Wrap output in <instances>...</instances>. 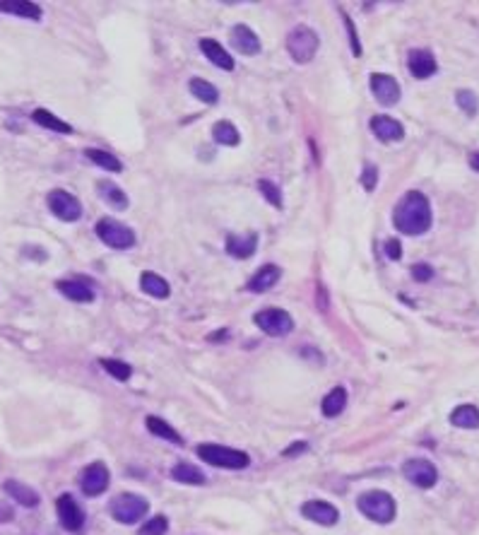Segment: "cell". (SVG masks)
Returning <instances> with one entry per match:
<instances>
[{
	"label": "cell",
	"mask_w": 479,
	"mask_h": 535,
	"mask_svg": "<svg viewBox=\"0 0 479 535\" xmlns=\"http://www.w3.org/2000/svg\"><path fill=\"white\" fill-rule=\"evenodd\" d=\"M318 46H320L318 34L308 25L294 27L289 36H287V51H289L294 63H311L313 56L318 53Z\"/></svg>",
	"instance_id": "cell-4"
},
{
	"label": "cell",
	"mask_w": 479,
	"mask_h": 535,
	"mask_svg": "<svg viewBox=\"0 0 479 535\" xmlns=\"http://www.w3.org/2000/svg\"><path fill=\"white\" fill-rule=\"evenodd\" d=\"M85 157L94 162L96 167L106 169V172H111V174L123 172L121 160H118L116 155H111V152H106V150H96V147H92V150H85Z\"/></svg>",
	"instance_id": "cell-32"
},
{
	"label": "cell",
	"mask_w": 479,
	"mask_h": 535,
	"mask_svg": "<svg viewBox=\"0 0 479 535\" xmlns=\"http://www.w3.org/2000/svg\"><path fill=\"white\" fill-rule=\"evenodd\" d=\"M470 167L475 169V172H479V150L470 155Z\"/></svg>",
	"instance_id": "cell-43"
},
{
	"label": "cell",
	"mask_w": 479,
	"mask_h": 535,
	"mask_svg": "<svg viewBox=\"0 0 479 535\" xmlns=\"http://www.w3.org/2000/svg\"><path fill=\"white\" fill-rule=\"evenodd\" d=\"M212 138H215L217 145L224 147H236L241 143V133H238V128L231 121H217L215 128H212Z\"/></svg>",
	"instance_id": "cell-24"
},
{
	"label": "cell",
	"mask_w": 479,
	"mask_h": 535,
	"mask_svg": "<svg viewBox=\"0 0 479 535\" xmlns=\"http://www.w3.org/2000/svg\"><path fill=\"white\" fill-rule=\"evenodd\" d=\"M227 253L234 256V258H250L258 249V234L255 232H248V234H229L227 237Z\"/></svg>",
	"instance_id": "cell-20"
},
{
	"label": "cell",
	"mask_w": 479,
	"mask_h": 535,
	"mask_svg": "<svg viewBox=\"0 0 479 535\" xmlns=\"http://www.w3.org/2000/svg\"><path fill=\"white\" fill-rule=\"evenodd\" d=\"M303 451H308V444H306V441H294L292 446H287V449H285V453H282V456H287V458H294V456H296V453H303Z\"/></svg>",
	"instance_id": "cell-41"
},
{
	"label": "cell",
	"mask_w": 479,
	"mask_h": 535,
	"mask_svg": "<svg viewBox=\"0 0 479 535\" xmlns=\"http://www.w3.org/2000/svg\"><path fill=\"white\" fill-rule=\"evenodd\" d=\"M224 338H229V331H217V333H210V338L208 340H212V342H222Z\"/></svg>",
	"instance_id": "cell-42"
},
{
	"label": "cell",
	"mask_w": 479,
	"mask_h": 535,
	"mask_svg": "<svg viewBox=\"0 0 479 535\" xmlns=\"http://www.w3.org/2000/svg\"><path fill=\"white\" fill-rule=\"evenodd\" d=\"M280 277H282V270H280V265H275V263H268V265H263L260 270H255L253 275H250V280H248V292H255V294H263V292H270L272 287L280 282Z\"/></svg>",
	"instance_id": "cell-17"
},
{
	"label": "cell",
	"mask_w": 479,
	"mask_h": 535,
	"mask_svg": "<svg viewBox=\"0 0 479 535\" xmlns=\"http://www.w3.org/2000/svg\"><path fill=\"white\" fill-rule=\"evenodd\" d=\"M188 90H190V95H193L195 99L203 102V104H217L220 102V90H217L212 83H208V80H203V78L190 80Z\"/></svg>",
	"instance_id": "cell-29"
},
{
	"label": "cell",
	"mask_w": 479,
	"mask_h": 535,
	"mask_svg": "<svg viewBox=\"0 0 479 535\" xmlns=\"http://www.w3.org/2000/svg\"><path fill=\"white\" fill-rule=\"evenodd\" d=\"M31 121L39 123L41 128H48V130H56V133H63V135H70L73 133V125L61 121L58 116H53L48 109H36L34 113H31Z\"/></svg>",
	"instance_id": "cell-30"
},
{
	"label": "cell",
	"mask_w": 479,
	"mask_h": 535,
	"mask_svg": "<svg viewBox=\"0 0 479 535\" xmlns=\"http://www.w3.org/2000/svg\"><path fill=\"white\" fill-rule=\"evenodd\" d=\"M342 22H345V27H347V34H350V46H352V53L359 58L362 56V41H359V36H357V27H355V22L350 20V15L347 13H342Z\"/></svg>",
	"instance_id": "cell-37"
},
{
	"label": "cell",
	"mask_w": 479,
	"mask_h": 535,
	"mask_svg": "<svg viewBox=\"0 0 479 535\" xmlns=\"http://www.w3.org/2000/svg\"><path fill=\"white\" fill-rule=\"evenodd\" d=\"M255 186H258V190L265 195V200H268L272 207H282L285 200H282V190H280V186H277L275 181H270V179H260V181L255 183Z\"/></svg>",
	"instance_id": "cell-34"
},
{
	"label": "cell",
	"mask_w": 479,
	"mask_h": 535,
	"mask_svg": "<svg viewBox=\"0 0 479 535\" xmlns=\"http://www.w3.org/2000/svg\"><path fill=\"white\" fill-rule=\"evenodd\" d=\"M145 424H147V429H150L155 436H159V439H166L176 446H183V436L178 434L169 422H164L162 417H157V415H150V417L145 419Z\"/></svg>",
	"instance_id": "cell-23"
},
{
	"label": "cell",
	"mask_w": 479,
	"mask_h": 535,
	"mask_svg": "<svg viewBox=\"0 0 479 535\" xmlns=\"http://www.w3.org/2000/svg\"><path fill=\"white\" fill-rule=\"evenodd\" d=\"M345 408H347V391L342 389V386L330 391L328 396L323 398V403H320V410H323L325 417H337Z\"/></svg>",
	"instance_id": "cell-31"
},
{
	"label": "cell",
	"mask_w": 479,
	"mask_h": 535,
	"mask_svg": "<svg viewBox=\"0 0 479 535\" xmlns=\"http://www.w3.org/2000/svg\"><path fill=\"white\" fill-rule=\"evenodd\" d=\"M3 489L10 496H13L17 504H22V506H29V509H34V506L39 504V494H36V489L27 487V485L20 482V480H8V482L3 485Z\"/></svg>",
	"instance_id": "cell-21"
},
{
	"label": "cell",
	"mask_w": 479,
	"mask_h": 535,
	"mask_svg": "<svg viewBox=\"0 0 479 535\" xmlns=\"http://www.w3.org/2000/svg\"><path fill=\"white\" fill-rule=\"evenodd\" d=\"M101 367H104L108 374L116 381H128L133 376V367L123 359H101Z\"/></svg>",
	"instance_id": "cell-33"
},
{
	"label": "cell",
	"mask_w": 479,
	"mask_h": 535,
	"mask_svg": "<svg viewBox=\"0 0 479 535\" xmlns=\"http://www.w3.org/2000/svg\"><path fill=\"white\" fill-rule=\"evenodd\" d=\"M407 70L415 80H427L438 70L436 58L429 48H412L407 56Z\"/></svg>",
	"instance_id": "cell-13"
},
{
	"label": "cell",
	"mask_w": 479,
	"mask_h": 535,
	"mask_svg": "<svg viewBox=\"0 0 479 535\" xmlns=\"http://www.w3.org/2000/svg\"><path fill=\"white\" fill-rule=\"evenodd\" d=\"M200 458L205 463L215 468H227V471H241V468H248L250 458L248 453L231 449V446H222V444H200L195 449Z\"/></svg>",
	"instance_id": "cell-3"
},
{
	"label": "cell",
	"mask_w": 479,
	"mask_h": 535,
	"mask_svg": "<svg viewBox=\"0 0 479 535\" xmlns=\"http://www.w3.org/2000/svg\"><path fill=\"white\" fill-rule=\"evenodd\" d=\"M412 277H415L417 282H429L434 277V268L429 263H417L412 268Z\"/></svg>",
	"instance_id": "cell-39"
},
{
	"label": "cell",
	"mask_w": 479,
	"mask_h": 535,
	"mask_svg": "<svg viewBox=\"0 0 479 535\" xmlns=\"http://www.w3.org/2000/svg\"><path fill=\"white\" fill-rule=\"evenodd\" d=\"M198 46H200V51H203V56L208 58L210 63H215L217 68H222V70H234V58L229 56V51H227L224 46H222L220 41L217 39H200L198 41Z\"/></svg>",
	"instance_id": "cell-19"
},
{
	"label": "cell",
	"mask_w": 479,
	"mask_h": 535,
	"mask_svg": "<svg viewBox=\"0 0 479 535\" xmlns=\"http://www.w3.org/2000/svg\"><path fill=\"white\" fill-rule=\"evenodd\" d=\"M140 289L155 299H166L169 294H171V287H169V282L164 277L157 275V272H150V270L140 275Z\"/></svg>",
	"instance_id": "cell-22"
},
{
	"label": "cell",
	"mask_w": 479,
	"mask_h": 535,
	"mask_svg": "<svg viewBox=\"0 0 479 535\" xmlns=\"http://www.w3.org/2000/svg\"><path fill=\"white\" fill-rule=\"evenodd\" d=\"M376 183H378V167L371 165V162H366V165H364V172H362V186L371 193L376 188Z\"/></svg>",
	"instance_id": "cell-38"
},
{
	"label": "cell",
	"mask_w": 479,
	"mask_h": 535,
	"mask_svg": "<svg viewBox=\"0 0 479 535\" xmlns=\"http://www.w3.org/2000/svg\"><path fill=\"white\" fill-rule=\"evenodd\" d=\"M357 509L362 511L369 521H376V523H390L397 514L395 499L388 492H383V489H371V492L359 494Z\"/></svg>",
	"instance_id": "cell-2"
},
{
	"label": "cell",
	"mask_w": 479,
	"mask_h": 535,
	"mask_svg": "<svg viewBox=\"0 0 479 535\" xmlns=\"http://www.w3.org/2000/svg\"><path fill=\"white\" fill-rule=\"evenodd\" d=\"M369 85H371V92H373L376 102L383 104V106H393V104L400 102L402 90H400V83H397L393 75L371 73V78H369Z\"/></svg>",
	"instance_id": "cell-11"
},
{
	"label": "cell",
	"mask_w": 479,
	"mask_h": 535,
	"mask_svg": "<svg viewBox=\"0 0 479 535\" xmlns=\"http://www.w3.org/2000/svg\"><path fill=\"white\" fill-rule=\"evenodd\" d=\"M369 125H371V133L380 143H397V140L405 138V128H402V123L395 121L393 116L378 113V116H373L371 121H369Z\"/></svg>",
	"instance_id": "cell-15"
},
{
	"label": "cell",
	"mask_w": 479,
	"mask_h": 535,
	"mask_svg": "<svg viewBox=\"0 0 479 535\" xmlns=\"http://www.w3.org/2000/svg\"><path fill=\"white\" fill-rule=\"evenodd\" d=\"M385 256H388L390 260H400L402 258V244L397 242V239H388V242H385Z\"/></svg>",
	"instance_id": "cell-40"
},
{
	"label": "cell",
	"mask_w": 479,
	"mask_h": 535,
	"mask_svg": "<svg viewBox=\"0 0 479 535\" xmlns=\"http://www.w3.org/2000/svg\"><path fill=\"white\" fill-rule=\"evenodd\" d=\"M402 475L419 489H431L438 482V471L427 458H410L402 466Z\"/></svg>",
	"instance_id": "cell-9"
},
{
	"label": "cell",
	"mask_w": 479,
	"mask_h": 535,
	"mask_svg": "<svg viewBox=\"0 0 479 535\" xmlns=\"http://www.w3.org/2000/svg\"><path fill=\"white\" fill-rule=\"evenodd\" d=\"M255 326L272 338H285L294 331V319L285 309H263L253 316Z\"/></svg>",
	"instance_id": "cell-7"
},
{
	"label": "cell",
	"mask_w": 479,
	"mask_h": 535,
	"mask_svg": "<svg viewBox=\"0 0 479 535\" xmlns=\"http://www.w3.org/2000/svg\"><path fill=\"white\" fill-rule=\"evenodd\" d=\"M229 43L236 51H241L243 56H255L260 53V39L248 25H234L229 32Z\"/></svg>",
	"instance_id": "cell-16"
},
{
	"label": "cell",
	"mask_w": 479,
	"mask_h": 535,
	"mask_svg": "<svg viewBox=\"0 0 479 535\" xmlns=\"http://www.w3.org/2000/svg\"><path fill=\"white\" fill-rule=\"evenodd\" d=\"M0 10L8 15H20V18L41 20V8L36 3H27V0H3Z\"/></svg>",
	"instance_id": "cell-28"
},
{
	"label": "cell",
	"mask_w": 479,
	"mask_h": 535,
	"mask_svg": "<svg viewBox=\"0 0 479 535\" xmlns=\"http://www.w3.org/2000/svg\"><path fill=\"white\" fill-rule=\"evenodd\" d=\"M46 203H48V210H51L61 222H78L80 217H83V205H80V200L63 188L51 190Z\"/></svg>",
	"instance_id": "cell-8"
},
{
	"label": "cell",
	"mask_w": 479,
	"mask_h": 535,
	"mask_svg": "<svg viewBox=\"0 0 479 535\" xmlns=\"http://www.w3.org/2000/svg\"><path fill=\"white\" fill-rule=\"evenodd\" d=\"M301 516L318 523V526H335V523L340 521V511H337L330 501H323V499H311L306 501V504H301Z\"/></svg>",
	"instance_id": "cell-14"
},
{
	"label": "cell",
	"mask_w": 479,
	"mask_h": 535,
	"mask_svg": "<svg viewBox=\"0 0 479 535\" xmlns=\"http://www.w3.org/2000/svg\"><path fill=\"white\" fill-rule=\"evenodd\" d=\"M455 102H458V106L467 113V116H477L479 99H477V95L472 90H458V95H455Z\"/></svg>",
	"instance_id": "cell-35"
},
{
	"label": "cell",
	"mask_w": 479,
	"mask_h": 535,
	"mask_svg": "<svg viewBox=\"0 0 479 535\" xmlns=\"http://www.w3.org/2000/svg\"><path fill=\"white\" fill-rule=\"evenodd\" d=\"M169 531V518L166 516H155L140 528V535H164Z\"/></svg>",
	"instance_id": "cell-36"
},
{
	"label": "cell",
	"mask_w": 479,
	"mask_h": 535,
	"mask_svg": "<svg viewBox=\"0 0 479 535\" xmlns=\"http://www.w3.org/2000/svg\"><path fill=\"white\" fill-rule=\"evenodd\" d=\"M450 422L460 429H479V408L477 405H458L450 412Z\"/></svg>",
	"instance_id": "cell-26"
},
{
	"label": "cell",
	"mask_w": 479,
	"mask_h": 535,
	"mask_svg": "<svg viewBox=\"0 0 479 535\" xmlns=\"http://www.w3.org/2000/svg\"><path fill=\"white\" fill-rule=\"evenodd\" d=\"M56 511H58V521H61V526L65 528V531L80 533L85 528L83 509H80V504L70 494H61V496H58Z\"/></svg>",
	"instance_id": "cell-12"
},
{
	"label": "cell",
	"mask_w": 479,
	"mask_h": 535,
	"mask_svg": "<svg viewBox=\"0 0 479 535\" xmlns=\"http://www.w3.org/2000/svg\"><path fill=\"white\" fill-rule=\"evenodd\" d=\"M431 203L422 190H407L393 210V225L397 227V232L407 234V237L427 234L431 229Z\"/></svg>",
	"instance_id": "cell-1"
},
{
	"label": "cell",
	"mask_w": 479,
	"mask_h": 535,
	"mask_svg": "<svg viewBox=\"0 0 479 535\" xmlns=\"http://www.w3.org/2000/svg\"><path fill=\"white\" fill-rule=\"evenodd\" d=\"M108 482H111V473L101 461L87 466L83 473H80V489L87 496H99L101 492H106Z\"/></svg>",
	"instance_id": "cell-10"
},
{
	"label": "cell",
	"mask_w": 479,
	"mask_h": 535,
	"mask_svg": "<svg viewBox=\"0 0 479 535\" xmlns=\"http://www.w3.org/2000/svg\"><path fill=\"white\" fill-rule=\"evenodd\" d=\"M171 478L183 485H205L208 482L205 473L200 471V468L190 466V463H176V466L171 468Z\"/></svg>",
	"instance_id": "cell-27"
},
{
	"label": "cell",
	"mask_w": 479,
	"mask_h": 535,
	"mask_svg": "<svg viewBox=\"0 0 479 535\" xmlns=\"http://www.w3.org/2000/svg\"><path fill=\"white\" fill-rule=\"evenodd\" d=\"M96 193L101 195V200H106V205L116 207V210H125L128 207V195L111 181H99L96 183Z\"/></svg>",
	"instance_id": "cell-25"
},
{
	"label": "cell",
	"mask_w": 479,
	"mask_h": 535,
	"mask_svg": "<svg viewBox=\"0 0 479 535\" xmlns=\"http://www.w3.org/2000/svg\"><path fill=\"white\" fill-rule=\"evenodd\" d=\"M94 232H96V237L111 249L125 251V249L135 246V232L128 225H123V222L113 220V217H101V220L96 222Z\"/></svg>",
	"instance_id": "cell-6"
},
{
	"label": "cell",
	"mask_w": 479,
	"mask_h": 535,
	"mask_svg": "<svg viewBox=\"0 0 479 535\" xmlns=\"http://www.w3.org/2000/svg\"><path fill=\"white\" fill-rule=\"evenodd\" d=\"M58 292L65 294L70 302H78V304H90L96 299V292L92 285H87L83 280H58L56 282Z\"/></svg>",
	"instance_id": "cell-18"
},
{
	"label": "cell",
	"mask_w": 479,
	"mask_h": 535,
	"mask_svg": "<svg viewBox=\"0 0 479 535\" xmlns=\"http://www.w3.org/2000/svg\"><path fill=\"white\" fill-rule=\"evenodd\" d=\"M108 511H111L113 521L125 523V526H133V523L143 521L145 514L150 511V501H147L145 496H140V494L125 492V494L113 496Z\"/></svg>",
	"instance_id": "cell-5"
}]
</instances>
